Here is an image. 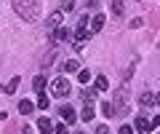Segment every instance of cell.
Returning a JSON list of instances; mask_svg holds the SVG:
<instances>
[{"label":"cell","instance_id":"2e32d148","mask_svg":"<svg viewBox=\"0 0 160 134\" xmlns=\"http://www.w3.org/2000/svg\"><path fill=\"white\" fill-rule=\"evenodd\" d=\"M93 83H96L99 91H107V88H109V81H107L104 75H96V81H93Z\"/></svg>","mask_w":160,"mask_h":134},{"label":"cell","instance_id":"ac0fdd59","mask_svg":"<svg viewBox=\"0 0 160 134\" xmlns=\"http://www.w3.org/2000/svg\"><path fill=\"white\" fill-rule=\"evenodd\" d=\"M109 6H112V13H123V0H109Z\"/></svg>","mask_w":160,"mask_h":134},{"label":"cell","instance_id":"ba28073f","mask_svg":"<svg viewBox=\"0 0 160 134\" xmlns=\"http://www.w3.org/2000/svg\"><path fill=\"white\" fill-rule=\"evenodd\" d=\"M59 24H62V11H53L51 16H48V29H56Z\"/></svg>","mask_w":160,"mask_h":134},{"label":"cell","instance_id":"83f0119b","mask_svg":"<svg viewBox=\"0 0 160 134\" xmlns=\"http://www.w3.org/2000/svg\"><path fill=\"white\" fill-rule=\"evenodd\" d=\"M99 6V0H88V8H96Z\"/></svg>","mask_w":160,"mask_h":134},{"label":"cell","instance_id":"7c38bea8","mask_svg":"<svg viewBox=\"0 0 160 134\" xmlns=\"http://www.w3.org/2000/svg\"><path fill=\"white\" fill-rule=\"evenodd\" d=\"M62 118H64L67 123H75V118H78V113H75L72 107H62Z\"/></svg>","mask_w":160,"mask_h":134},{"label":"cell","instance_id":"5b68a950","mask_svg":"<svg viewBox=\"0 0 160 134\" xmlns=\"http://www.w3.org/2000/svg\"><path fill=\"white\" fill-rule=\"evenodd\" d=\"M38 131H43V134H51L53 131V123H51V118H38Z\"/></svg>","mask_w":160,"mask_h":134},{"label":"cell","instance_id":"9a60e30c","mask_svg":"<svg viewBox=\"0 0 160 134\" xmlns=\"http://www.w3.org/2000/svg\"><path fill=\"white\" fill-rule=\"evenodd\" d=\"M32 88H35V91H46V75H38V78H35Z\"/></svg>","mask_w":160,"mask_h":134},{"label":"cell","instance_id":"44dd1931","mask_svg":"<svg viewBox=\"0 0 160 134\" xmlns=\"http://www.w3.org/2000/svg\"><path fill=\"white\" fill-rule=\"evenodd\" d=\"M102 113H104L107 118H112V115H115V107H112V102H104V105H102Z\"/></svg>","mask_w":160,"mask_h":134},{"label":"cell","instance_id":"cb8c5ba5","mask_svg":"<svg viewBox=\"0 0 160 134\" xmlns=\"http://www.w3.org/2000/svg\"><path fill=\"white\" fill-rule=\"evenodd\" d=\"M62 6L67 8V11H72V8H75V0H62Z\"/></svg>","mask_w":160,"mask_h":134},{"label":"cell","instance_id":"52a82bcc","mask_svg":"<svg viewBox=\"0 0 160 134\" xmlns=\"http://www.w3.org/2000/svg\"><path fill=\"white\" fill-rule=\"evenodd\" d=\"M104 22H107V19H104V13H96V16L91 19V32H99V29L104 27Z\"/></svg>","mask_w":160,"mask_h":134},{"label":"cell","instance_id":"3957f363","mask_svg":"<svg viewBox=\"0 0 160 134\" xmlns=\"http://www.w3.org/2000/svg\"><path fill=\"white\" fill-rule=\"evenodd\" d=\"M51 94L53 97H59V99H64V97H69V81L67 78H53L51 81Z\"/></svg>","mask_w":160,"mask_h":134},{"label":"cell","instance_id":"7402d4cb","mask_svg":"<svg viewBox=\"0 0 160 134\" xmlns=\"http://www.w3.org/2000/svg\"><path fill=\"white\" fill-rule=\"evenodd\" d=\"M118 134H133V129H131V126H128V123H123V126H120V129H118Z\"/></svg>","mask_w":160,"mask_h":134},{"label":"cell","instance_id":"f546056e","mask_svg":"<svg viewBox=\"0 0 160 134\" xmlns=\"http://www.w3.org/2000/svg\"><path fill=\"white\" fill-rule=\"evenodd\" d=\"M78 134H83V131H78Z\"/></svg>","mask_w":160,"mask_h":134},{"label":"cell","instance_id":"603a6c76","mask_svg":"<svg viewBox=\"0 0 160 134\" xmlns=\"http://www.w3.org/2000/svg\"><path fill=\"white\" fill-rule=\"evenodd\" d=\"M160 126V115H152L149 118V129H158Z\"/></svg>","mask_w":160,"mask_h":134},{"label":"cell","instance_id":"277c9868","mask_svg":"<svg viewBox=\"0 0 160 134\" xmlns=\"http://www.w3.org/2000/svg\"><path fill=\"white\" fill-rule=\"evenodd\" d=\"M86 40H88V29L78 27V32H75V48H86Z\"/></svg>","mask_w":160,"mask_h":134},{"label":"cell","instance_id":"9c48e42d","mask_svg":"<svg viewBox=\"0 0 160 134\" xmlns=\"http://www.w3.org/2000/svg\"><path fill=\"white\" fill-rule=\"evenodd\" d=\"M19 83H22V78H11V81H8V86H3V91L6 94H16V88H19Z\"/></svg>","mask_w":160,"mask_h":134},{"label":"cell","instance_id":"6da1fadb","mask_svg":"<svg viewBox=\"0 0 160 134\" xmlns=\"http://www.w3.org/2000/svg\"><path fill=\"white\" fill-rule=\"evenodd\" d=\"M13 11L24 19V22H35L40 16V0H11Z\"/></svg>","mask_w":160,"mask_h":134},{"label":"cell","instance_id":"d6986e66","mask_svg":"<svg viewBox=\"0 0 160 134\" xmlns=\"http://www.w3.org/2000/svg\"><path fill=\"white\" fill-rule=\"evenodd\" d=\"M38 94H40V97H38V107H40V110H48V97L43 91H38Z\"/></svg>","mask_w":160,"mask_h":134},{"label":"cell","instance_id":"e0dca14e","mask_svg":"<svg viewBox=\"0 0 160 134\" xmlns=\"http://www.w3.org/2000/svg\"><path fill=\"white\" fill-rule=\"evenodd\" d=\"M139 102H142L144 107H149V105H152V102H155V97H152V94H149V91H144L142 97H139Z\"/></svg>","mask_w":160,"mask_h":134},{"label":"cell","instance_id":"5bb4252c","mask_svg":"<svg viewBox=\"0 0 160 134\" xmlns=\"http://www.w3.org/2000/svg\"><path fill=\"white\" fill-rule=\"evenodd\" d=\"M62 67H64L67 72H78V70H80V62H78V59H67Z\"/></svg>","mask_w":160,"mask_h":134},{"label":"cell","instance_id":"30bf717a","mask_svg":"<svg viewBox=\"0 0 160 134\" xmlns=\"http://www.w3.org/2000/svg\"><path fill=\"white\" fill-rule=\"evenodd\" d=\"M133 123H136V131H147V129H149V118L147 115H136Z\"/></svg>","mask_w":160,"mask_h":134},{"label":"cell","instance_id":"d4e9b609","mask_svg":"<svg viewBox=\"0 0 160 134\" xmlns=\"http://www.w3.org/2000/svg\"><path fill=\"white\" fill-rule=\"evenodd\" d=\"M142 24H144V19H133V22H131V29H139Z\"/></svg>","mask_w":160,"mask_h":134},{"label":"cell","instance_id":"484cf974","mask_svg":"<svg viewBox=\"0 0 160 134\" xmlns=\"http://www.w3.org/2000/svg\"><path fill=\"white\" fill-rule=\"evenodd\" d=\"M96 134H109V129H107V126L102 123V126H96Z\"/></svg>","mask_w":160,"mask_h":134},{"label":"cell","instance_id":"f1b7e54d","mask_svg":"<svg viewBox=\"0 0 160 134\" xmlns=\"http://www.w3.org/2000/svg\"><path fill=\"white\" fill-rule=\"evenodd\" d=\"M155 105H160V91H158V97H155Z\"/></svg>","mask_w":160,"mask_h":134},{"label":"cell","instance_id":"ffe728a7","mask_svg":"<svg viewBox=\"0 0 160 134\" xmlns=\"http://www.w3.org/2000/svg\"><path fill=\"white\" fill-rule=\"evenodd\" d=\"M78 81L80 83H88V81H91V70H78Z\"/></svg>","mask_w":160,"mask_h":134},{"label":"cell","instance_id":"4316f807","mask_svg":"<svg viewBox=\"0 0 160 134\" xmlns=\"http://www.w3.org/2000/svg\"><path fill=\"white\" fill-rule=\"evenodd\" d=\"M56 134H67V123H62V126H56Z\"/></svg>","mask_w":160,"mask_h":134},{"label":"cell","instance_id":"7a4b0ae2","mask_svg":"<svg viewBox=\"0 0 160 134\" xmlns=\"http://www.w3.org/2000/svg\"><path fill=\"white\" fill-rule=\"evenodd\" d=\"M126 97H128V86H120L112 97V107H115V115H126Z\"/></svg>","mask_w":160,"mask_h":134},{"label":"cell","instance_id":"8fae6325","mask_svg":"<svg viewBox=\"0 0 160 134\" xmlns=\"http://www.w3.org/2000/svg\"><path fill=\"white\" fill-rule=\"evenodd\" d=\"M32 110H35V105L29 102V99H22V102H19V113H22V115H29Z\"/></svg>","mask_w":160,"mask_h":134},{"label":"cell","instance_id":"4fadbf2b","mask_svg":"<svg viewBox=\"0 0 160 134\" xmlns=\"http://www.w3.org/2000/svg\"><path fill=\"white\" fill-rule=\"evenodd\" d=\"M53 40H69V29H67V27H56Z\"/></svg>","mask_w":160,"mask_h":134},{"label":"cell","instance_id":"8992f818","mask_svg":"<svg viewBox=\"0 0 160 134\" xmlns=\"http://www.w3.org/2000/svg\"><path fill=\"white\" fill-rule=\"evenodd\" d=\"M96 115V107H93V102H88L86 107H83V113H80V118H83V121L86 123H91V118Z\"/></svg>","mask_w":160,"mask_h":134}]
</instances>
